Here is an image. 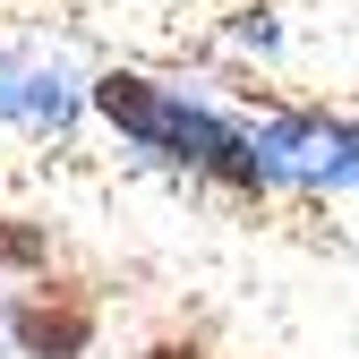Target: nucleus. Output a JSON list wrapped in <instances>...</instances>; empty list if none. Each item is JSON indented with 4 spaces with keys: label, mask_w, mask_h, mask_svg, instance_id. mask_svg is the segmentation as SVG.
Here are the masks:
<instances>
[{
    "label": "nucleus",
    "mask_w": 359,
    "mask_h": 359,
    "mask_svg": "<svg viewBox=\"0 0 359 359\" xmlns=\"http://www.w3.org/2000/svg\"><path fill=\"white\" fill-rule=\"evenodd\" d=\"M43 265H52V222L0 214V283H9V274H43Z\"/></svg>",
    "instance_id": "5"
},
{
    "label": "nucleus",
    "mask_w": 359,
    "mask_h": 359,
    "mask_svg": "<svg viewBox=\"0 0 359 359\" xmlns=\"http://www.w3.org/2000/svg\"><path fill=\"white\" fill-rule=\"evenodd\" d=\"M69 111H77L69 69H43V60H0V120H26V128H69Z\"/></svg>",
    "instance_id": "4"
},
{
    "label": "nucleus",
    "mask_w": 359,
    "mask_h": 359,
    "mask_svg": "<svg viewBox=\"0 0 359 359\" xmlns=\"http://www.w3.org/2000/svg\"><path fill=\"white\" fill-rule=\"evenodd\" d=\"M128 359H205V342H146V351H128Z\"/></svg>",
    "instance_id": "6"
},
{
    "label": "nucleus",
    "mask_w": 359,
    "mask_h": 359,
    "mask_svg": "<svg viewBox=\"0 0 359 359\" xmlns=\"http://www.w3.org/2000/svg\"><path fill=\"white\" fill-rule=\"evenodd\" d=\"M248 154H257L265 180L351 189V180H359V128H351V120H317V111H299V120H265L257 137H248Z\"/></svg>",
    "instance_id": "2"
},
{
    "label": "nucleus",
    "mask_w": 359,
    "mask_h": 359,
    "mask_svg": "<svg viewBox=\"0 0 359 359\" xmlns=\"http://www.w3.org/2000/svg\"><path fill=\"white\" fill-rule=\"evenodd\" d=\"M0 334H9L18 359H86L95 334H103V308H95V291L34 274V291H18L0 308Z\"/></svg>",
    "instance_id": "3"
},
{
    "label": "nucleus",
    "mask_w": 359,
    "mask_h": 359,
    "mask_svg": "<svg viewBox=\"0 0 359 359\" xmlns=\"http://www.w3.org/2000/svg\"><path fill=\"white\" fill-rule=\"evenodd\" d=\"M86 103H95L120 137H137L146 154H171V163L205 171V180H231V189H265V171H257V154H248V137L231 120H214L205 103L171 95V86H154L137 69H103L86 86Z\"/></svg>",
    "instance_id": "1"
}]
</instances>
